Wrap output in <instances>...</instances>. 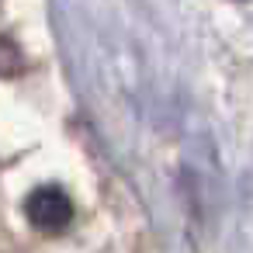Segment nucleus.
Returning a JSON list of instances; mask_svg holds the SVG:
<instances>
[{"instance_id": "nucleus-2", "label": "nucleus", "mask_w": 253, "mask_h": 253, "mask_svg": "<svg viewBox=\"0 0 253 253\" xmlns=\"http://www.w3.org/2000/svg\"><path fill=\"white\" fill-rule=\"evenodd\" d=\"M21 70H25V56H21V49H18L11 39L0 35V77H18Z\"/></svg>"}, {"instance_id": "nucleus-1", "label": "nucleus", "mask_w": 253, "mask_h": 253, "mask_svg": "<svg viewBox=\"0 0 253 253\" xmlns=\"http://www.w3.org/2000/svg\"><path fill=\"white\" fill-rule=\"evenodd\" d=\"M25 215L35 229L42 232H63L70 222H73V201L63 187L56 184H45V187H35L25 201Z\"/></svg>"}]
</instances>
